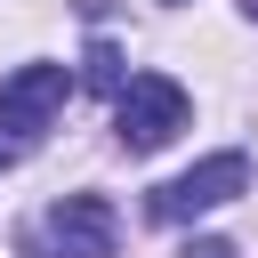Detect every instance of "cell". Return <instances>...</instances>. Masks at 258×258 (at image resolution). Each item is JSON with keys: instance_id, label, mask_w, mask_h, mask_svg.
Returning <instances> with one entry per match:
<instances>
[{"instance_id": "6da1fadb", "label": "cell", "mask_w": 258, "mask_h": 258, "mask_svg": "<svg viewBox=\"0 0 258 258\" xmlns=\"http://www.w3.org/2000/svg\"><path fill=\"white\" fill-rule=\"evenodd\" d=\"M113 242H121V218H113L105 194H64V202L24 234L32 258H113Z\"/></svg>"}, {"instance_id": "7a4b0ae2", "label": "cell", "mask_w": 258, "mask_h": 258, "mask_svg": "<svg viewBox=\"0 0 258 258\" xmlns=\"http://www.w3.org/2000/svg\"><path fill=\"white\" fill-rule=\"evenodd\" d=\"M234 194H250V153H210V161H194V169H177L169 185H153V218L161 226H185V218H202V210H226Z\"/></svg>"}, {"instance_id": "3957f363", "label": "cell", "mask_w": 258, "mask_h": 258, "mask_svg": "<svg viewBox=\"0 0 258 258\" xmlns=\"http://www.w3.org/2000/svg\"><path fill=\"white\" fill-rule=\"evenodd\" d=\"M185 113H194V105H185V89H177L169 73H137V81L121 89V113H113V121H121V145H129V153H153V145H169V137L185 129Z\"/></svg>"}, {"instance_id": "277c9868", "label": "cell", "mask_w": 258, "mask_h": 258, "mask_svg": "<svg viewBox=\"0 0 258 258\" xmlns=\"http://www.w3.org/2000/svg\"><path fill=\"white\" fill-rule=\"evenodd\" d=\"M64 97H73V73H64V64H16V73L0 81V129H8V137H40Z\"/></svg>"}, {"instance_id": "5b68a950", "label": "cell", "mask_w": 258, "mask_h": 258, "mask_svg": "<svg viewBox=\"0 0 258 258\" xmlns=\"http://www.w3.org/2000/svg\"><path fill=\"white\" fill-rule=\"evenodd\" d=\"M89 89H121V48H113V40L89 48Z\"/></svg>"}, {"instance_id": "8992f818", "label": "cell", "mask_w": 258, "mask_h": 258, "mask_svg": "<svg viewBox=\"0 0 258 258\" xmlns=\"http://www.w3.org/2000/svg\"><path fill=\"white\" fill-rule=\"evenodd\" d=\"M185 258H234V242H185Z\"/></svg>"}, {"instance_id": "52a82bcc", "label": "cell", "mask_w": 258, "mask_h": 258, "mask_svg": "<svg viewBox=\"0 0 258 258\" xmlns=\"http://www.w3.org/2000/svg\"><path fill=\"white\" fill-rule=\"evenodd\" d=\"M169 8H177V0H169Z\"/></svg>"}]
</instances>
